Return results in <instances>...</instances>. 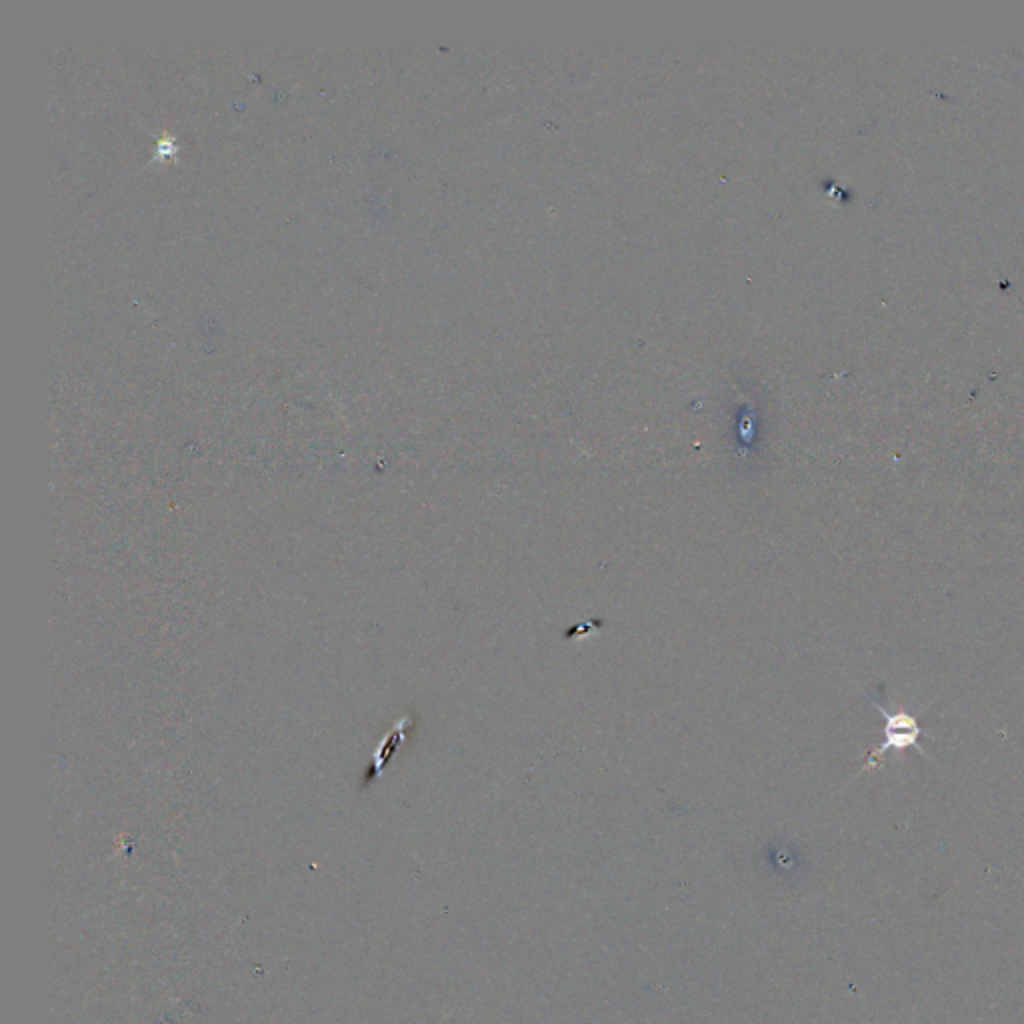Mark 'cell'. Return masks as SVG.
I'll list each match as a JSON object with an SVG mask.
<instances>
[{
  "label": "cell",
  "mask_w": 1024,
  "mask_h": 1024,
  "mask_svg": "<svg viewBox=\"0 0 1024 1024\" xmlns=\"http://www.w3.org/2000/svg\"><path fill=\"white\" fill-rule=\"evenodd\" d=\"M870 700H872L874 708L880 712V716L884 718V740H882V744L878 748H874L866 756L862 770H870V768L878 766L880 756H884L888 750L900 752V750H906V748H916L920 754L926 756V752L918 744L920 726H918L916 716L906 712L902 706H898L894 710H888L886 706H882L874 698H870Z\"/></svg>",
  "instance_id": "cell-1"
}]
</instances>
